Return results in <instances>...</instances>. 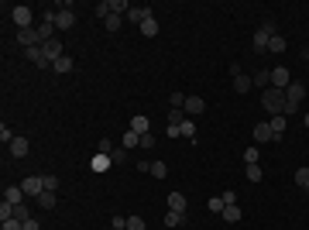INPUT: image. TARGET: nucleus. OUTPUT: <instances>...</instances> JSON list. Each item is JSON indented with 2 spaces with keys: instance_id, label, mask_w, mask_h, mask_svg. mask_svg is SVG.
<instances>
[{
  "instance_id": "f03ea898",
  "label": "nucleus",
  "mask_w": 309,
  "mask_h": 230,
  "mask_svg": "<svg viewBox=\"0 0 309 230\" xmlns=\"http://www.w3.org/2000/svg\"><path fill=\"white\" fill-rule=\"evenodd\" d=\"M11 17H14V24H17V31H21V28H31L34 11L28 7V4H17V7H11Z\"/></svg>"
},
{
  "instance_id": "603ef678",
  "label": "nucleus",
  "mask_w": 309,
  "mask_h": 230,
  "mask_svg": "<svg viewBox=\"0 0 309 230\" xmlns=\"http://www.w3.org/2000/svg\"><path fill=\"white\" fill-rule=\"evenodd\" d=\"M306 58H309V52H306Z\"/></svg>"
},
{
  "instance_id": "c9c22d12",
  "label": "nucleus",
  "mask_w": 309,
  "mask_h": 230,
  "mask_svg": "<svg viewBox=\"0 0 309 230\" xmlns=\"http://www.w3.org/2000/svg\"><path fill=\"white\" fill-rule=\"evenodd\" d=\"M96 17H103V21H107V17H110V0H100V4H96Z\"/></svg>"
},
{
  "instance_id": "c756f323",
  "label": "nucleus",
  "mask_w": 309,
  "mask_h": 230,
  "mask_svg": "<svg viewBox=\"0 0 309 230\" xmlns=\"http://www.w3.org/2000/svg\"><path fill=\"white\" fill-rule=\"evenodd\" d=\"M169 175V165L165 161H151V179H165Z\"/></svg>"
},
{
  "instance_id": "9b49d317",
  "label": "nucleus",
  "mask_w": 309,
  "mask_h": 230,
  "mask_svg": "<svg viewBox=\"0 0 309 230\" xmlns=\"http://www.w3.org/2000/svg\"><path fill=\"white\" fill-rule=\"evenodd\" d=\"M42 52H45V58H52V66H55V58H58V55H66V52H62V41H58V38L45 41V45H42Z\"/></svg>"
},
{
  "instance_id": "423d86ee",
  "label": "nucleus",
  "mask_w": 309,
  "mask_h": 230,
  "mask_svg": "<svg viewBox=\"0 0 309 230\" xmlns=\"http://www.w3.org/2000/svg\"><path fill=\"white\" fill-rule=\"evenodd\" d=\"M148 17H155V14H151V7H148V4H131V11H127V21L141 24V21H148Z\"/></svg>"
},
{
  "instance_id": "a18cd8bd",
  "label": "nucleus",
  "mask_w": 309,
  "mask_h": 230,
  "mask_svg": "<svg viewBox=\"0 0 309 230\" xmlns=\"http://www.w3.org/2000/svg\"><path fill=\"white\" fill-rule=\"evenodd\" d=\"M0 230H24V223H21V220H4V227H0Z\"/></svg>"
},
{
  "instance_id": "0eeeda50",
  "label": "nucleus",
  "mask_w": 309,
  "mask_h": 230,
  "mask_svg": "<svg viewBox=\"0 0 309 230\" xmlns=\"http://www.w3.org/2000/svg\"><path fill=\"white\" fill-rule=\"evenodd\" d=\"M182 110H186V117H199L206 110V100H203V96H186V107H182Z\"/></svg>"
},
{
  "instance_id": "1a4fd4ad",
  "label": "nucleus",
  "mask_w": 309,
  "mask_h": 230,
  "mask_svg": "<svg viewBox=\"0 0 309 230\" xmlns=\"http://www.w3.org/2000/svg\"><path fill=\"white\" fill-rule=\"evenodd\" d=\"M72 24H76V14H72V7H62V11L55 14V28H58V31H69Z\"/></svg>"
},
{
  "instance_id": "7ed1b4c3",
  "label": "nucleus",
  "mask_w": 309,
  "mask_h": 230,
  "mask_svg": "<svg viewBox=\"0 0 309 230\" xmlns=\"http://www.w3.org/2000/svg\"><path fill=\"white\" fill-rule=\"evenodd\" d=\"M302 100H306V86H302L299 79H292L289 90H285V103L289 107H302Z\"/></svg>"
},
{
  "instance_id": "a878e982",
  "label": "nucleus",
  "mask_w": 309,
  "mask_h": 230,
  "mask_svg": "<svg viewBox=\"0 0 309 230\" xmlns=\"http://www.w3.org/2000/svg\"><path fill=\"white\" fill-rule=\"evenodd\" d=\"M34 203H38V206H42V210H55V193H48V189H45V193L38 196Z\"/></svg>"
},
{
  "instance_id": "ea45409f",
  "label": "nucleus",
  "mask_w": 309,
  "mask_h": 230,
  "mask_svg": "<svg viewBox=\"0 0 309 230\" xmlns=\"http://www.w3.org/2000/svg\"><path fill=\"white\" fill-rule=\"evenodd\" d=\"M120 11H131L127 0H110V14H120Z\"/></svg>"
},
{
  "instance_id": "49530a36",
  "label": "nucleus",
  "mask_w": 309,
  "mask_h": 230,
  "mask_svg": "<svg viewBox=\"0 0 309 230\" xmlns=\"http://www.w3.org/2000/svg\"><path fill=\"white\" fill-rule=\"evenodd\" d=\"M223 196V206H230V203H237V193H234V189H227V193H220Z\"/></svg>"
},
{
  "instance_id": "79ce46f5",
  "label": "nucleus",
  "mask_w": 309,
  "mask_h": 230,
  "mask_svg": "<svg viewBox=\"0 0 309 230\" xmlns=\"http://www.w3.org/2000/svg\"><path fill=\"white\" fill-rule=\"evenodd\" d=\"M261 31H268V35H282V31L275 28V21H272V17H264V21H261Z\"/></svg>"
},
{
  "instance_id": "e433bc0d",
  "label": "nucleus",
  "mask_w": 309,
  "mask_h": 230,
  "mask_svg": "<svg viewBox=\"0 0 309 230\" xmlns=\"http://www.w3.org/2000/svg\"><path fill=\"white\" fill-rule=\"evenodd\" d=\"M0 220H14V203H7V199L0 203Z\"/></svg>"
},
{
  "instance_id": "9d476101",
  "label": "nucleus",
  "mask_w": 309,
  "mask_h": 230,
  "mask_svg": "<svg viewBox=\"0 0 309 230\" xmlns=\"http://www.w3.org/2000/svg\"><path fill=\"white\" fill-rule=\"evenodd\" d=\"M289 82H292V76H289V69H285V66L272 69V86H275V90H289Z\"/></svg>"
},
{
  "instance_id": "72a5a7b5",
  "label": "nucleus",
  "mask_w": 309,
  "mask_h": 230,
  "mask_svg": "<svg viewBox=\"0 0 309 230\" xmlns=\"http://www.w3.org/2000/svg\"><path fill=\"white\" fill-rule=\"evenodd\" d=\"M14 220H21V223H28V220H31V210L24 206V203H21V206H14Z\"/></svg>"
},
{
  "instance_id": "ddd939ff",
  "label": "nucleus",
  "mask_w": 309,
  "mask_h": 230,
  "mask_svg": "<svg viewBox=\"0 0 309 230\" xmlns=\"http://www.w3.org/2000/svg\"><path fill=\"white\" fill-rule=\"evenodd\" d=\"M110 165H114V158H110V155H100V151H96V155H93V161H90L93 172H107Z\"/></svg>"
},
{
  "instance_id": "cd10ccee",
  "label": "nucleus",
  "mask_w": 309,
  "mask_h": 230,
  "mask_svg": "<svg viewBox=\"0 0 309 230\" xmlns=\"http://www.w3.org/2000/svg\"><path fill=\"white\" fill-rule=\"evenodd\" d=\"M244 175H248V182H261V179H264L261 165H248V169H244Z\"/></svg>"
},
{
  "instance_id": "4c0bfd02",
  "label": "nucleus",
  "mask_w": 309,
  "mask_h": 230,
  "mask_svg": "<svg viewBox=\"0 0 309 230\" xmlns=\"http://www.w3.org/2000/svg\"><path fill=\"white\" fill-rule=\"evenodd\" d=\"M14 138H17V134H14L11 127H7V124H0V141H4V144H11Z\"/></svg>"
},
{
  "instance_id": "de8ad7c7",
  "label": "nucleus",
  "mask_w": 309,
  "mask_h": 230,
  "mask_svg": "<svg viewBox=\"0 0 309 230\" xmlns=\"http://www.w3.org/2000/svg\"><path fill=\"white\" fill-rule=\"evenodd\" d=\"M45 189H48V193H55V189H58V179H55V175H45Z\"/></svg>"
},
{
  "instance_id": "b1692460",
  "label": "nucleus",
  "mask_w": 309,
  "mask_h": 230,
  "mask_svg": "<svg viewBox=\"0 0 309 230\" xmlns=\"http://www.w3.org/2000/svg\"><path fill=\"white\" fill-rule=\"evenodd\" d=\"M285 48H289V41H285V38H282V35H275L272 41H268V52H272V55H282Z\"/></svg>"
},
{
  "instance_id": "473e14b6",
  "label": "nucleus",
  "mask_w": 309,
  "mask_h": 230,
  "mask_svg": "<svg viewBox=\"0 0 309 230\" xmlns=\"http://www.w3.org/2000/svg\"><path fill=\"white\" fill-rule=\"evenodd\" d=\"M261 158V148H244V165H258Z\"/></svg>"
},
{
  "instance_id": "39448f33",
  "label": "nucleus",
  "mask_w": 309,
  "mask_h": 230,
  "mask_svg": "<svg viewBox=\"0 0 309 230\" xmlns=\"http://www.w3.org/2000/svg\"><path fill=\"white\" fill-rule=\"evenodd\" d=\"M24 55H28V62H34V69H52V58H45L42 45H34V48H24Z\"/></svg>"
},
{
  "instance_id": "a211bd4d",
  "label": "nucleus",
  "mask_w": 309,
  "mask_h": 230,
  "mask_svg": "<svg viewBox=\"0 0 309 230\" xmlns=\"http://www.w3.org/2000/svg\"><path fill=\"white\" fill-rule=\"evenodd\" d=\"M52 69H55L58 76H66V72H72V69H76V62H72V58H69V55H58V58H55V66H52Z\"/></svg>"
},
{
  "instance_id": "3c124183",
  "label": "nucleus",
  "mask_w": 309,
  "mask_h": 230,
  "mask_svg": "<svg viewBox=\"0 0 309 230\" xmlns=\"http://www.w3.org/2000/svg\"><path fill=\"white\" fill-rule=\"evenodd\" d=\"M302 124H306V131H309V114H306V117H302Z\"/></svg>"
},
{
  "instance_id": "393cba45",
  "label": "nucleus",
  "mask_w": 309,
  "mask_h": 230,
  "mask_svg": "<svg viewBox=\"0 0 309 230\" xmlns=\"http://www.w3.org/2000/svg\"><path fill=\"white\" fill-rule=\"evenodd\" d=\"M186 223V213H175V210H169V213H165V227H182Z\"/></svg>"
},
{
  "instance_id": "37998d69",
  "label": "nucleus",
  "mask_w": 309,
  "mask_h": 230,
  "mask_svg": "<svg viewBox=\"0 0 309 230\" xmlns=\"http://www.w3.org/2000/svg\"><path fill=\"white\" fill-rule=\"evenodd\" d=\"M96 151H100V155H110V151H114V141H110V138H103L100 144H96Z\"/></svg>"
},
{
  "instance_id": "2f4dec72",
  "label": "nucleus",
  "mask_w": 309,
  "mask_h": 230,
  "mask_svg": "<svg viewBox=\"0 0 309 230\" xmlns=\"http://www.w3.org/2000/svg\"><path fill=\"white\" fill-rule=\"evenodd\" d=\"M296 185H299V189H309V169H306V165L296 169Z\"/></svg>"
},
{
  "instance_id": "09e8293b",
  "label": "nucleus",
  "mask_w": 309,
  "mask_h": 230,
  "mask_svg": "<svg viewBox=\"0 0 309 230\" xmlns=\"http://www.w3.org/2000/svg\"><path fill=\"white\" fill-rule=\"evenodd\" d=\"M141 148H155V134H145L141 138Z\"/></svg>"
},
{
  "instance_id": "a19ab883",
  "label": "nucleus",
  "mask_w": 309,
  "mask_h": 230,
  "mask_svg": "<svg viewBox=\"0 0 309 230\" xmlns=\"http://www.w3.org/2000/svg\"><path fill=\"white\" fill-rule=\"evenodd\" d=\"M182 120H186V110H169V124H175V127H179Z\"/></svg>"
},
{
  "instance_id": "412c9836",
  "label": "nucleus",
  "mask_w": 309,
  "mask_h": 230,
  "mask_svg": "<svg viewBox=\"0 0 309 230\" xmlns=\"http://www.w3.org/2000/svg\"><path fill=\"white\" fill-rule=\"evenodd\" d=\"M179 138H189V141H196V120H189V117H186L182 124H179Z\"/></svg>"
},
{
  "instance_id": "f704fd0d",
  "label": "nucleus",
  "mask_w": 309,
  "mask_h": 230,
  "mask_svg": "<svg viewBox=\"0 0 309 230\" xmlns=\"http://www.w3.org/2000/svg\"><path fill=\"white\" fill-rule=\"evenodd\" d=\"M206 206L213 210V213H223V196H210V199H206Z\"/></svg>"
},
{
  "instance_id": "4468645a",
  "label": "nucleus",
  "mask_w": 309,
  "mask_h": 230,
  "mask_svg": "<svg viewBox=\"0 0 309 230\" xmlns=\"http://www.w3.org/2000/svg\"><path fill=\"white\" fill-rule=\"evenodd\" d=\"M4 199L14 203V206H21V203H24V189H21V185H7V189H4Z\"/></svg>"
},
{
  "instance_id": "dca6fc26",
  "label": "nucleus",
  "mask_w": 309,
  "mask_h": 230,
  "mask_svg": "<svg viewBox=\"0 0 309 230\" xmlns=\"http://www.w3.org/2000/svg\"><path fill=\"white\" fill-rule=\"evenodd\" d=\"M7 148H11V155H14V158H24V155H28V148H31V144H28V138H14L11 144H7Z\"/></svg>"
},
{
  "instance_id": "6e6552de",
  "label": "nucleus",
  "mask_w": 309,
  "mask_h": 230,
  "mask_svg": "<svg viewBox=\"0 0 309 230\" xmlns=\"http://www.w3.org/2000/svg\"><path fill=\"white\" fill-rule=\"evenodd\" d=\"M254 141H258V144H268V141H275L272 124H268V120H258V124H254Z\"/></svg>"
},
{
  "instance_id": "c85d7f7f",
  "label": "nucleus",
  "mask_w": 309,
  "mask_h": 230,
  "mask_svg": "<svg viewBox=\"0 0 309 230\" xmlns=\"http://www.w3.org/2000/svg\"><path fill=\"white\" fill-rule=\"evenodd\" d=\"M124 148H141V134H134V131H124V141H120Z\"/></svg>"
},
{
  "instance_id": "f8f14e48",
  "label": "nucleus",
  "mask_w": 309,
  "mask_h": 230,
  "mask_svg": "<svg viewBox=\"0 0 309 230\" xmlns=\"http://www.w3.org/2000/svg\"><path fill=\"white\" fill-rule=\"evenodd\" d=\"M127 131H134V134H141V138H145V134H151V131H148V117H145V114H134Z\"/></svg>"
},
{
  "instance_id": "4be33fe9",
  "label": "nucleus",
  "mask_w": 309,
  "mask_h": 230,
  "mask_svg": "<svg viewBox=\"0 0 309 230\" xmlns=\"http://www.w3.org/2000/svg\"><path fill=\"white\" fill-rule=\"evenodd\" d=\"M169 210H175V213H186V196H182V193H169Z\"/></svg>"
},
{
  "instance_id": "f257e3e1",
  "label": "nucleus",
  "mask_w": 309,
  "mask_h": 230,
  "mask_svg": "<svg viewBox=\"0 0 309 230\" xmlns=\"http://www.w3.org/2000/svg\"><path fill=\"white\" fill-rule=\"evenodd\" d=\"M261 107H264L272 117L285 114V90H275V86H268V90L261 93Z\"/></svg>"
},
{
  "instance_id": "6ab92c4d",
  "label": "nucleus",
  "mask_w": 309,
  "mask_h": 230,
  "mask_svg": "<svg viewBox=\"0 0 309 230\" xmlns=\"http://www.w3.org/2000/svg\"><path fill=\"white\" fill-rule=\"evenodd\" d=\"M268 124H272V134H275V141H282V134H285V114L272 117V120H268Z\"/></svg>"
},
{
  "instance_id": "c03bdc74",
  "label": "nucleus",
  "mask_w": 309,
  "mask_h": 230,
  "mask_svg": "<svg viewBox=\"0 0 309 230\" xmlns=\"http://www.w3.org/2000/svg\"><path fill=\"white\" fill-rule=\"evenodd\" d=\"M127 230H145V220L141 217H127Z\"/></svg>"
},
{
  "instance_id": "5701e85b",
  "label": "nucleus",
  "mask_w": 309,
  "mask_h": 230,
  "mask_svg": "<svg viewBox=\"0 0 309 230\" xmlns=\"http://www.w3.org/2000/svg\"><path fill=\"white\" fill-rule=\"evenodd\" d=\"M137 28H141V35H145V38H155V35H158V21H155V17H148V21H141Z\"/></svg>"
},
{
  "instance_id": "bb28decb",
  "label": "nucleus",
  "mask_w": 309,
  "mask_h": 230,
  "mask_svg": "<svg viewBox=\"0 0 309 230\" xmlns=\"http://www.w3.org/2000/svg\"><path fill=\"white\" fill-rule=\"evenodd\" d=\"M223 220H227V223H237V220H240V206H237V203L223 206Z\"/></svg>"
},
{
  "instance_id": "20e7f679",
  "label": "nucleus",
  "mask_w": 309,
  "mask_h": 230,
  "mask_svg": "<svg viewBox=\"0 0 309 230\" xmlns=\"http://www.w3.org/2000/svg\"><path fill=\"white\" fill-rule=\"evenodd\" d=\"M21 189H24V196H34L38 199V196L45 193V175H28L21 182Z\"/></svg>"
},
{
  "instance_id": "58836bf2",
  "label": "nucleus",
  "mask_w": 309,
  "mask_h": 230,
  "mask_svg": "<svg viewBox=\"0 0 309 230\" xmlns=\"http://www.w3.org/2000/svg\"><path fill=\"white\" fill-rule=\"evenodd\" d=\"M110 158H114V165H124L127 161V148H114L110 151Z\"/></svg>"
},
{
  "instance_id": "2eb2a0df",
  "label": "nucleus",
  "mask_w": 309,
  "mask_h": 230,
  "mask_svg": "<svg viewBox=\"0 0 309 230\" xmlns=\"http://www.w3.org/2000/svg\"><path fill=\"white\" fill-rule=\"evenodd\" d=\"M251 82L258 86V90H268V86H272V69H258L251 76Z\"/></svg>"
},
{
  "instance_id": "7c9ffc66",
  "label": "nucleus",
  "mask_w": 309,
  "mask_h": 230,
  "mask_svg": "<svg viewBox=\"0 0 309 230\" xmlns=\"http://www.w3.org/2000/svg\"><path fill=\"white\" fill-rule=\"evenodd\" d=\"M103 24H107V31H120V28H124V17H120V14H110Z\"/></svg>"
},
{
  "instance_id": "f3484780",
  "label": "nucleus",
  "mask_w": 309,
  "mask_h": 230,
  "mask_svg": "<svg viewBox=\"0 0 309 230\" xmlns=\"http://www.w3.org/2000/svg\"><path fill=\"white\" fill-rule=\"evenodd\" d=\"M275 35H268V31H261V28H258V31H254V52H268V41H272Z\"/></svg>"
},
{
  "instance_id": "aec40b11",
  "label": "nucleus",
  "mask_w": 309,
  "mask_h": 230,
  "mask_svg": "<svg viewBox=\"0 0 309 230\" xmlns=\"http://www.w3.org/2000/svg\"><path fill=\"white\" fill-rule=\"evenodd\" d=\"M251 76H244V72H240V76H234V93H251Z\"/></svg>"
},
{
  "instance_id": "8fccbe9b",
  "label": "nucleus",
  "mask_w": 309,
  "mask_h": 230,
  "mask_svg": "<svg viewBox=\"0 0 309 230\" xmlns=\"http://www.w3.org/2000/svg\"><path fill=\"white\" fill-rule=\"evenodd\" d=\"M24 230H42V223H38V220L31 217V220H28V223H24Z\"/></svg>"
}]
</instances>
